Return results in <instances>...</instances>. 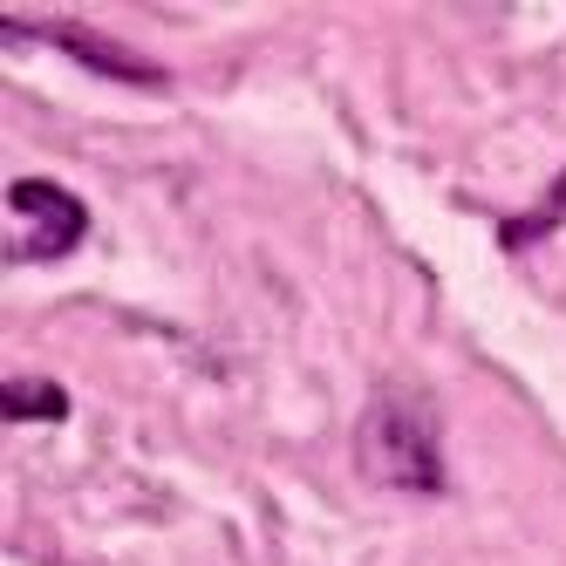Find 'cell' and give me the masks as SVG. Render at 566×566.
<instances>
[{
    "instance_id": "4",
    "label": "cell",
    "mask_w": 566,
    "mask_h": 566,
    "mask_svg": "<svg viewBox=\"0 0 566 566\" xmlns=\"http://www.w3.org/2000/svg\"><path fill=\"white\" fill-rule=\"evenodd\" d=\"M0 410H8L14 423H28V417H69V396L55 389V382H34V376H14L8 389H0Z\"/></svg>"
},
{
    "instance_id": "2",
    "label": "cell",
    "mask_w": 566,
    "mask_h": 566,
    "mask_svg": "<svg viewBox=\"0 0 566 566\" xmlns=\"http://www.w3.org/2000/svg\"><path fill=\"white\" fill-rule=\"evenodd\" d=\"M8 206H14V260H55L69 253L75 239H83L90 212H83V198H69L62 185L49 178H21L8 191Z\"/></svg>"
},
{
    "instance_id": "1",
    "label": "cell",
    "mask_w": 566,
    "mask_h": 566,
    "mask_svg": "<svg viewBox=\"0 0 566 566\" xmlns=\"http://www.w3.org/2000/svg\"><path fill=\"white\" fill-rule=\"evenodd\" d=\"M355 464L382 492H443V443L437 417L417 389H382L355 430Z\"/></svg>"
},
{
    "instance_id": "3",
    "label": "cell",
    "mask_w": 566,
    "mask_h": 566,
    "mask_svg": "<svg viewBox=\"0 0 566 566\" xmlns=\"http://www.w3.org/2000/svg\"><path fill=\"white\" fill-rule=\"evenodd\" d=\"M0 34H42V42H55V49H69L75 62H90L96 75H124V83H157V69L150 62H137L130 49H116V42H103V34H90V28H75V21H42V28H28V21H0Z\"/></svg>"
}]
</instances>
